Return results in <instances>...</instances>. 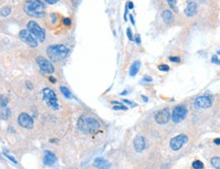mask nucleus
<instances>
[{
  "label": "nucleus",
  "instance_id": "10",
  "mask_svg": "<svg viewBox=\"0 0 220 169\" xmlns=\"http://www.w3.org/2000/svg\"><path fill=\"white\" fill-rule=\"evenodd\" d=\"M169 118H171V112H169V108H163L158 110L157 112L155 114V122L159 125H165L167 124V122L169 120Z\"/></svg>",
  "mask_w": 220,
  "mask_h": 169
},
{
  "label": "nucleus",
  "instance_id": "38",
  "mask_svg": "<svg viewBox=\"0 0 220 169\" xmlns=\"http://www.w3.org/2000/svg\"><path fill=\"white\" fill-rule=\"evenodd\" d=\"M128 7H129V8H133V7H134L133 3H132L131 1H130V2H128Z\"/></svg>",
  "mask_w": 220,
  "mask_h": 169
},
{
  "label": "nucleus",
  "instance_id": "21",
  "mask_svg": "<svg viewBox=\"0 0 220 169\" xmlns=\"http://www.w3.org/2000/svg\"><path fill=\"white\" fill-rule=\"evenodd\" d=\"M9 116H10V110H9V108H7V107H3L2 109H1V116H2L3 120H7V118H9Z\"/></svg>",
  "mask_w": 220,
  "mask_h": 169
},
{
  "label": "nucleus",
  "instance_id": "12",
  "mask_svg": "<svg viewBox=\"0 0 220 169\" xmlns=\"http://www.w3.org/2000/svg\"><path fill=\"white\" fill-rule=\"evenodd\" d=\"M195 104L200 108H208L212 105V98L209 95L199 96L195 99Z\"/></svg>",
  "mask_w": 220,
  "mask_h": 169
},
{
  "label": "nucleus",
  "instance_id": "40",
  "mask_svg": "<svg viewBox=\"0 0 220 169\" xmlns=\"http://www.w3.org/2000/svg\"><path fill=\"white\" fill-rule=\"evenodd\" d=\"M144 80H146V81H151L152 79H151V78H148V77H146V78H144Z\"/></svg>",
  "mask_w": 220,
  "mask_h": 169
},
{
  "label": "nucleus",
  "instance_id": "27",
  "mask_svg": "<svg viewBox=\"0 0 220 169\" xmlns=\"http://www.w3.org/2000/svg\"><path fill=\"white\" fill-rule=\"evenodd\" d=\"M212 63H214V64H217V65H220V59H218L217 56L214 55L213 57H212Z\"/></svg>",
  "mask_w": 220,
  "mask_h": 169
},
{
  "label": "nucleus",
  "instance_id": "23",
  "mask_svg": "<svg viewBox=\"0 0 220 169\" xmlns=\"http://www.w3.org/2000/svg\"><path fill=\"white\" fill-rule=\"evenodd\" d=\"M10 12H11V8L9 6H5L1 9V15H2L3 17H6L7 15H9Z\"/></svg>",
  "mask_w": 220,
  "mask_h": 169
},
{
  "label": "nucleus",
  "instance_id": "29",
  "mask_svg": "<svg viewBox=\"0 0 220 169\" xmlns=\"http://www.w3.org/2000/svg\"><path fill=\"white\" fill-rule=\"evenodd\" d=\"M127 36H128V39H129L130 41L133 40V36H132L131 29H127Z\"/></svg>",
  "mask_w": 220,
  "mask_h": 169
},
{
  "label": "nucleus",
  "instance_id": "16",
  "mask_svg": "<svg viewBox=\"0 0 220 169\" xmlns=\"http://www.w3.org/2000/svg\"><path fill=\"white\" fill-rule=\"evenodd\" d=\"M196 12H197V4L194 1H191V2L188 3L187 8L185 9V14L187 16L192 17V16L195 15Z\"/></svg>",
  "mask_w": 220,
  "mask_h": 169
},
{
  "label": "nucleus",
  "instance_id": "13",
  "mask_svg": "<svg viewBox=\"0 0 220 169\" xmlns=\"http://www.w3.org/2000/svg\"><path fill=\"white\" fill-rule=\"evenodd\" d=\"M145 147H146V140L143 136L139 135L134 139V149L136 152L140 153L145 149Z\"/></svg>",
  "mask_w": 220,
  "mask_h": 169
},
{
  "label": "nucleus",
  "instance_id": "43",
  "mask_svg": "<svg viewBox=\"0 0 220 169\" xmlns=\"http://www.w3.org/2000/svg\"><path fill=\"white\" fill-rule=\"evenodd\" d=\"M217 53H218V54H219V55H220V51H218V52H217Z\"/></svg>",
  "mask_w": 220,
  "mask_h": 169
},
{
  "label": "nucleus",
  "instance_id": "37",
  "mask_svg": "<svg viewBox=\"0 0 220 169\" xmlns=\"http://www.w3.org/2000/svg\"><path fill=\"white\" fill-rule=\"evenodd\" d=\"M214 143H215L216 145H220V138L219 139H215V140H214Z\"/></svg>",
  "mask_w": 220,
  "mask_h": 169
},
{
  "label": "nucleus",
  "instance_id": "5",
  "mask_svg": "<svg viewBox=\"0 0 220 169\" xmlns=\"http://www.w3.org/2000/svg\"><path fill=\"white\" fill-rule=\"evenodd\" d=\"M27 29L38 39L39 42H44V41L46 40V31H45V29H43L40 25H38L36 21L31 20V21L27 22Z\"/></svg>",
  "mask_w": 220,
  "mask_h": 169
},
{
  "label": "nucleus",
  "instance_id": "24",
  "mask_svg": "<svg viewBox=\"0 0 220 169\" xmlns=\"http://www.w3.org/2000/svg\"><path fill=\"white\" fill-rule=\"evenodd\" d=\"M113 102L117 104V105H115V106L113 107V108L115 109V110H119V109H121V110H127V109H128V107L124 106V105H122L121 103L117 102V101H113Z\"/></svg>",
  "mask_w": 220,
  "mask_h": 169
},
{
  "label": "nucleus",
  "instance_id": "6",
  "mask_svg": "<svg viewBox=\"0 0 220 169\" xmlns=\"http://www.w3.org/2000/svg\"><path fill=\"white\" fill-rule=\"evenodd\" d=\"M19 39L22 42L31 48H37L39 46V40L33 36L29 29H22L19 33Z\"/></svg>",
  "mask_w": 220,
  "mask_h": 169
},
{
  "label": "nucleus",
  "instance_id": "8",
  "mask_svg": "<svg viewBox=\"0 0 220 169\" xmlns=\"http://www.w3.org/2000/svg\"><path fill=\"white\" fill-rule=\"evenodd\" d=\"M187 108L184 106V105H178L173 108V114H171V118L175 122H181L182 120H185L186 116H187Z\"/></svg>",
  "mask_w": 220,
  "mask_h": 169
},
{
  "label": "nucleus",
  "instance_id": "34",
  "mask_svg": "<svg viewBox=\"0 0 220 169\" xmlns=\"http://www.w3.org/2000/svg\"><path fill=\"white\" fill-rule=\"evenodd\" d=\"M135 41H136V43H137L138 45H140L141 41H140V36H139V35H137V36H136V38H135Z\"/></svg>",
  "mask_w": 220,
  "mask_h": 169
},
{
  "label": "nucleus",
  "instance_id": "9",
  "mask_svg": "<svg viewBox=\"0 0 220 169\" xmlns=\"http://www.w3.org/2000/svg\"><path fill=\"white\" fill-rule=\"evenodd\" d=\"M37 64L40 67V69L42 70L43 72H45V73L52 74L55 71L52 63L50 62L49 60H47L46 58H44V57H38V58H37Z\"/></svg>",
  "mask_w": 220,
  "mask_h": 169
},
{
  "label": "nucleus",
  "instance_id": "32",
  "mask_svg": "<svg viewBox=\"0 0 220 169\" xmlns=\"http://www.w3.org/2000/svg\"><path fill=\"white\" fill-rule=\"evenodd\" d=\"M63 23H64L65 25H71V19H70V18H64V19H63Z\"/></svg>",
  "mask_w": 220,
  "mask_h": 169
},
{
  "label": "nucleus",
  "instance_id": "1",
  "mask_svg": "<svg viewBox=\"0 0 220 169\" xmlns=\"http://www.w3.org/2000/svg\"><path fill=\"white\" fill-rule=\"evenodd\" d=\"M25 12L33 17H43L46 13V4L41 0H27L23 6Z\"/></svg>",
  "mask_w": 220,
  "mask_h": 169
},
{
  "label": "nucleus",
  "instance_id": "11",
  "mask_svg": "<svg viewBox=\"0 0 220 169\" xmlns=\"http://www.w3.org/2000/svg\"><path fill=\"white\" fill-rule=\"evenodd\" d=\"M17 122L18 125L20 127L25 128V129H31L33 127V120L29 114H25V112H22V114H19Z\"/></svg>",
  "mask_w": 220,
  "mask_h": 169
},
{
  "label": "nucleus",
  "instance_id": "30",
  "mask_svg": "<svg viewBox=\"0 0 220 169\" xmlns=\"http://www.w3.org/2000/svg\"><path fill=\"white\" fill-rule=\"evenodd\" d=\"M44 2H46L47 4H55L57 3L58 1H60V0H43Z\"/></svg>",
  "mask_w": 220,
  "mask_h": 169
},
{
  "label": "nucleus",
  "instance_id": "39",
  "mask_svg": "<svg viewBox=\"0 0 220 169\" xmlns=\"http://www.w3.org/2000/svg\"><path fill=\"white\" fill-rule=\"evenodd\" d=\"M130 19H131L132 23H133V25H135V21H134V18H133V16H132V15H130Z\"/></svg>",
  "mask_w": 220,
  "mask_h": 169
},
{
  "label": "nucleus",
  "instance_id": "35",
  "mask_svg": "<svg viewBox=\"0 0 220 169\" xmlns=\"http://www.w3.org/2000/svg\"><path fill=\"white\" fill-rule=\"evenodd\" d=\"M79 1H80V0H71L72 4H73L74 6H76V5H77L78 3H79Z\"/></svg>",
  "mask_w": 220,
  "mask_h": 169
},
{
  "label": "nucleus",
  "instance_id": "14",
  "mask_svg": "<svg viewBox=\"0 0 220 169\" xmlns=\"http://www.w3.org/2000/svg\"><path fill=\"white\" fill-rule=\"evenodd\" d=\"M57 161V158H56V155L54 153L50 151H46L44 153V158H43V163L47 166H52L54 165Z\"/></svg>",
  "mask_w": 220,
  "mask_h": 169
},
{
  "label": "nucleus",
  "instance_id": "20",
  "mask_svg": "<svg viewBox=\"0 0 220 169\" xmlns=\"http://www.w3.org/2000/svg\"><path fill=\"white\" fill-rule=\"evenodd\" d=\"M60 90H61V92L63 93V95H64L66 98H72L71 92H70V90H69V89L67 88V87L61 86V87H60Z\"/></svg>",
  "mask_w": 220,
  "mask_h": 169
},
{
  "label": "nucleus",
  "instance_id": "36",
  "mask_svg": "<svg viewBox=\"0 0 220 169\" xmlns=\"http://www.w3.org/2000/svg\"><path fill=\"white\" fill-rule=\"evenodd\" d=\"M27 88H29V89H33V85H31V82H29V81H27Z\"/></svg>",
  "mask_w": 220,
  "mask_h": 169
},
{
  "label": "nucleus",
  "instance_id": "19",
  "mask_svg": "<svg viewBox=\"0 0 220 169\" xmlns=\"http://www.w3.org/2000/svg\"><path fill=\"white\" fill-rule=\"evenodd\" d=\"M211 165L216 169H220V158L219 157H212L211 158Z\"/></svg>",
  "mask_w": 220,
  "mask_h": 169
},
{
  "label": "nucleus",
  "instance_id": "28",
  "mask_svg": "<svg viewBox=\"0 0 220 169\" xmlns=\"http://www.w3.org/2000/svg\"><path fill=\"white\" fill-rule=\"evenodd\" d=\"M169 61H171L173 63H179L181 61V59L179 57H169Z\"/></svg>",
  "mask_w": 220,
  "mask_h": 169
},
{
  "label": "nucleus",
  "instance_id": "26",
  "mask_svg": "<svg viewBox=\"0 0 220 169\" xmlns=\"http://www.w3.org/2000/svg\"><path fill=\"white\" fill-rule=\"evenodd\" d=\"M169 5L171 7V8L176 9V4H177V0H167Z\"/></svg>",
  "mask_w": 220,
  "mask_h": 169
},
{
  "label": "nucleus",
  "instance_id": "25",
  "mask_svg": "<svg viewBox=\"0 0 220 169\" xmlns=\"http://www.w3.org/2000/svg\"><path fill=\"white\" fill-rule=\"evenodd\" d=\"M158 69L160 70V71H169V67L167 66V65H164V64H162V65H159L158 66Z\"/></svg>",
  "mask_w": 220,
  "mask_h": 169
},
{
  "label": "nucleus",
  "instance_id": "17",
  "mask_svg": "<svg viewBox=\"0 0 220 169\" xmlns=\"http://www.w3.org/2000/svg\"><path fill=\"white\" fill-rule=\"evenodd\" d=\"M141 63L140 61H135V62L132 64L131 68H130V76H135L138 73L139 69H140Z\"/></svg>",
  "mask_w": 220,
  "mask_h": 169
},
{
  "label": "nucleus",
  "instance_id": "7",
  "mask_svg": "<svg viewBox=\"0 0 220 169\" xmlns=\"http://www.w3.org/2000/svg\"><path fill=\"white\" fill-rule=\"evenodd\" d=\"M187 142H188V136H186L184 134H181V135L173 137L171 140V142H169V145H171V150H173V151H179L185 144H187Z\"/></svg>",
  "mask_w": 220,
  "mask_h": 169
},
{
  "label": "nucleus",
  "instance_id": "33",
  "mask_svg": "<svg viewBox=\"0 0 220 169\" xmlns=\"http://www.w3.org/2000/svg\"><path fill=\"white\" fill-rule=\"evenodd\" d=\"M123 102H124V103H126V104H130V105H132V106H136V104H134L133 102H131V101H130V100L124 99V100H123Z\"/></svg>",
  "mask_w": 220,
  "mask_h": 169
},
{
  "label": "nucleus",
  "instance_id": "15",
  "mask_svg": "<svg viewBox=\"0 0 220 169\" xmlns=\"http://www.w3.org/2000/svg\"><path fill=\"white\" fill-rule=\"evenodd\" d=\"M94 166L96 167V169H110L111 168V164H110L107 160H105L104 158H100V157L94 159Z\"/></svg>",
  "mask_w": 220,
  "mask_h": 169
},
{
  "label": "nucleus",
  "instance_id": "41",
  "mask_svg": "<svg viewBox=\"0 0 220 169\" xmlns=\"http://www.w3.org/2000/svg\"><path fill=\"white\" fill-rule=\"evenodd\" d=\"M142 98H143V99H144V100H145V101H148V98H147V97H146V96L142 95Z\"/></svg>",
  "mask_w": 220,
  "mask_h": 169
},
{
  "label": "nucleus",
  "instance_id": "42",
  "mask_svg": "<svg viewBox=\"0 0 220 169\" xmlns=\"http://www.w3.org/2000/svg\"><path fill=\"white\" fill-rule=\"evenodd\" d=\"M50 80L52 81V82H56V80H55V78H50Z\"/></svg>",
  "mask_w": 220,
  "mask_h": 169
},
{
  "label": "nucleus",
  "instance_id": "18",
  "mask_svg": "<svg viewBox=\"0 0 220 169\" xmlns=\"http://www.w3.org/2000/svg\"><path fill=\"white\" fill-rule=\"evenodd\" d=\"M162 19L164 20L165 22H171V20L173 19V13H171V11L169 10V9H165V10H163L162 12Z\"/></svg>",
  "mask_w": 220,
  "mask_h": 169
},
{
  "label": "nucleus",
  "instance_id": "4",
  "mask_svg": "<svg viewBox=\"0 0 220 169\" xmlns=\"http://www.w3.org/2000/svg\"><path fill=\"white\" fill-rule=\"evenodd\" d=\"M43 94V99L46 102V104L49 107H51L54 110H58L60 108L59 106V101H58L57 95H56L55 91L51 88H44L42 91Z\"/></svg>",
  "mask_w": 220,
  "mask_h": 169
},
{
  "label": "nucleus",
  "instance_id": "3",
  "mask_svg": "<svg viewBox=\"0 0 220 169\" xmlns=\"http://www.w3.org/2000/svg\"><path fill=\"white\" fill-rule=\"evenodd\" d=\"M70 51L64 45H53L50 46L47 49V54L50 57V59L56 62L62 61L69 55Z\"/></svg>",
  "mask_w": 220,
  "mask_h": 169
},
{
  "label": "nucleus",
  "instance_id": "31",
  "mask_svg": "<svg viewBox=\"0 0 220 169\" xmlns=\"http://www.w3.org/2000/svg\"><path fill=\"white\" fill-rule=\"evenodd\" d=\"M4 155L6 156V157H7V158L9 159V160H10V161H12V162H13L14 164H16V163H17V162H16V160H15V159H14V157H12V156L8 155V154H7V153H4Z\"/></svg>",
  "mask_w": 220,
  "mask_h": 169
},
{
  "label": "nucleus",
  "instance_id": "2",
  "mask_svg": "<svg viewBox=\"0 0 220 169\" xmlns=\"http://www.w3.org/2000/svg\"><path fill=\"white\" fill-rule=\"evenodd\" d=\"M77 128L84 134H92L100 129V122L91 116H80L77 122Z\"/></svg>",
  "mask_w": 220,
  "mask_h": 169
},
{
  "label": "nucleus",
  "instance_id": "22",
  "mask_svg": "<svg viewBox=\"0 0 220 169\" xmlns=\"http://www.w3.org/2000/svg\"><path fill=\"white\" fill-rule=\"evenodd\" d=\"M192 167H193L194 169H203L204 164H203V162H201L200 160H196L192 163Z\"/></svg>",
  "mask_w": 220,
  "mask_h": 169
}]
</instances>
